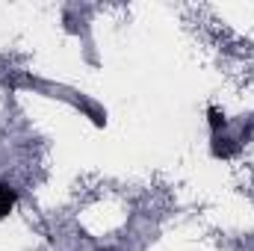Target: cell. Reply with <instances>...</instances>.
<instances>
[{
  "mask_svg": "<svg viewBox=\"0 0 254 251\" xmlns=\"http://www.w3.org/2000/svg\"><path fill=\"white\" fill-rule=\"evenodd\" d=\"M15 198H18V192H15V189L9 187V184H0V219H3V216H9V210H12Z\"/></svg>",
  "mask_w": 254,
  "mask_h": 251,
  "instance_id": "1",
  "label": "cell"
},
{
  "mask_svg": "<svg viewBox=\"0 0 254 251\" xmlns=\"http://www.w3.org/2000/svg\"><path fill=\"white\" fill-rule=\"evenodd\" d=\"M210 125H213V130H216V127H219V125H225V122L219 119V113H210Z\"/></svg>",
  "mask_w": 254,
  "mask_h": 251,
  "instance_id": "2",
  "label": "cell"
}]
</instances>
